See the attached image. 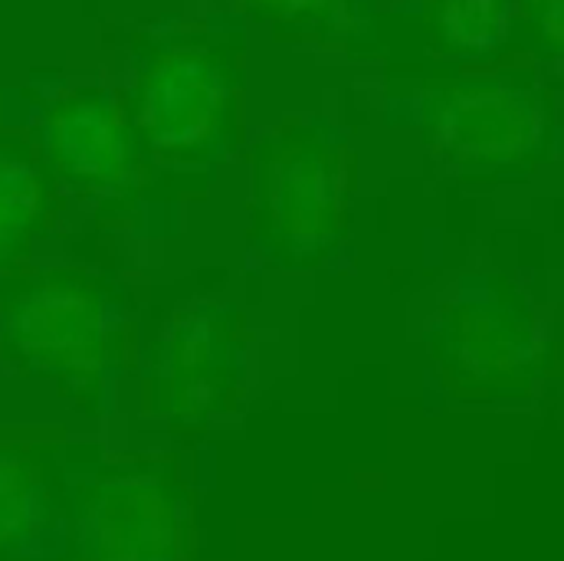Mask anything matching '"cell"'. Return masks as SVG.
Here are the masks:
<instances>
[{
	"label": "cell",
	"instance_id": "obj_1",
	"mask_svg": "<svg viewBox=\"0 0 564 561\" xmlns=\"http://www.w3.org/2000/svg\"><path fill=\"white\" fill-rule=\"evenodd\" d=\"M33 446L46 516L30 561H184L187 493L174 466L112 460L89 440Z\"/></svg>",
	"mask_w": 564,
	"mask_h": 561
},
{
	"label": "cell",
	"instance_id": "obj_2",
	"mask_svg": "<svg viewBox=\"0 0 564 561\" xmlns=\"http://www.w3.org/2000/svg\"><path fill=\"white\" fill-rule=\"evenodd\" d=\"M129 342V289L102 270L43 267L0 280V355L20 375L53 385L76 411L119 408Z\"/></svg>",
	"mask_w": 564,
	"mask_h": 561
},
{
	"label": "cell",
	"instance_id": "obj_3",
	"mask_svg": "<svg viewBox=\"0 0 564 561\" xmlns=\"http://www.w3.org/2000/svg\"><path fill=\"white\" fill-rule=\"evenodd\" d=\"M341 148L328 119L263 136L253 151L250 237L282 270H312L341 240Z\"/></svg>",
	"mask_w": 564,
	"mask_h": 561
},
{
	"label": "cell",
	"instance_id": "obj_4",
	"mask_svg": "<svg viewBox=\"0 0 564 561\" xmlns=\"http://www.w3.org/2000/svg\"><path fill=\"white\" fill-rule=\"evenodd\" d=\"M436 368L459 391L509 401L539 388L549 345L532 299L499 273H469L423 332Z\"/></svg>",
	"mask_w": 564,
	"mask_h": 561
},
{
	"label": "cell",
	"instance_id": "obj_5",
	"mask_svg": "<svg viewBox=\"0 0 564 561\" xmlns=\"http://www.w3.org/2000/svg\"><path fill=\"white\" fill-rule=\"evenodd\" d=\"M135 126L148 151L181 174H210L234 144V69L214 46L167 40L135 76Z\"/></svg>",
	"mask_w": 564,
	"mask_h": 561
},
{
	"label": "cell",
	"instance_id": "obj_6",
	"mask_svg": "<svg viewBox=\"0 0 564 561\" xmlns=\"http://www.w3.org/2000/svg\"><path fill=\"white\" fill-rule=\"evenodd\" d=\"M411 116L449 164L463 171H509L535 161L552 136L545 96L506 76H466L421 86Z\"/></svg>",
	"mask_w": 564,
	"mask_h": 561
},
{
	"label": "cell",
	"instance_id": "obj_7",
	"mask_svg": "<svg viewBox=\"0 0 564 561\" xmlns=\"http://www.w3.org/2000/svg\"><path fill=\"white\" fill-rule=\"evenodd\" d=\"M247 378V342L234 302L181 309L144 348L148 408L158 421L200 427L220 418Z\"/></svg>",
	"mask_w": 564,
	"mask_h": 561
},
{
	"label": "cell",
	"instance_id": "obj_8",
	"mask_svg": "<svg viewBox=\"0 0 564 561\" xmlns=\"http://www.w3.org/2000/svg\"><path fill=\"white\" fill-rule=\"evenodd\" d=\"M36 144L63 184L96 201L109 217L139 220L148 234L139 141L106 93H73L53 103L40 116Z\"/></svg>",
	"mask_w": 564,
	"mask_h": 561
},
{
	"label": "cell",
	"instance_id": "obj_9",
	"mask_svg": "<svg viewBox=\"0 0 564 561\" xmlns=\"http://www.w3.org/2000/svg\"><path fill=\"white\" fill-rule=\"evenodd\" d=\"M50 217V181L26 148L0 144V280L13 277Z\"/></svg>",
	"mask_w": 564,
	"mask_h": 561
},
{
	"label": "cell",
	"instance_id": "obj_10",
	"mask_svg": "<svg viewBox=\"0 0 564 561\" xmlns=\"http://www.w3.org/2000/svg\"><path fill=\"white\" fill-rule=\"evenodd\" d=\"M46 516L36 446L0 443V561H30Z\"/></svg>",
	"mask_w": 564,
	"mask_h": 561
},
{
	"label": "cell",
	"instance_id": "obj_11",
	"mask_svg": "<svg viewBox=\"0 0 564 561\" xmlns=\"http://www.w3.org/2000/svg\"><path fill=\"white\" fill-rule=\"evenodd\" d=\"M512 0H430V26L443 50L482 60L492 56L509 33Z\"/></svg>",
	"mask_w": 564,
	"mask_h": 561
},
{
	"label": "cell",
	"instance_id": "obj_12",
	"mask_svg": "<svg viewBox=\"0 0 564 561\" xmlns=\"http://www.w3.org/2000/svg\"><path fill=\"white\" fill-rule=\"evenodd\" d=\"M243 3L270 23L308 30L318 36H341L358 26V13L348 0H243Z\"/></svg>",
	"mask_w": 564,
	"mask_h": 561
},
{
	"label": "cell",
	"instance_id": "obj_13",
	"mask_svg": "<svg viewBox=\"0 0 564 561\" xmlns=\"http://www.w3.org/2000/svg\"><path fill=\"white\" fill-rule=\"evenodd\" d=\"M522 10L539 30V36L564 63V0H522Z\"/></svg>",
	"mask_w": 564,
	"mask_h": 561
}]
</instances>
